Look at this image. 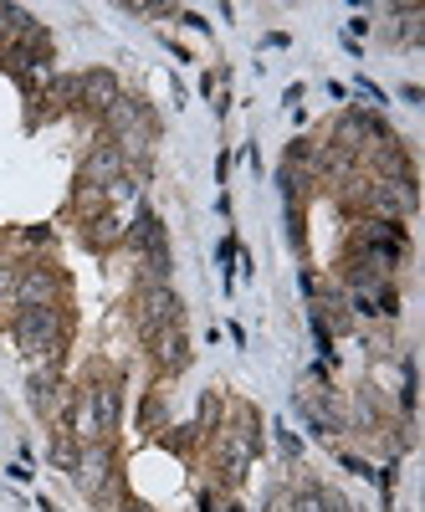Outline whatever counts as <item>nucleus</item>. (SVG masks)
<instances>
[{
	"mask_svg": "<svg viewBox=\"0 0 425 512\" xmlns=\"http://www.w3.org/2000/svg\"><path fill=\"white\" fill-rule=\"evenodd\" d=\"M164 323H180V297L169 292V282L164 287H139V328H144V338Z\"/></svg>",
	"mask_w": 425,
	"mask_h": 512,
	"instance_id": "obj_6",
	"label": "nucleus"
},
{
	"mask_svg": "<svg viewBox=\"0 0 425 512\" xmlns=\"http://www.w3.org/2000/svg\"><path fill=\"white\" fill-rule=\"evenodd\" d=\"M88 405H93V420H98V436H108V431H118V384H88Z\"/></svg>",
	"mask_w": 425,
	"mask_h": 512,
	"instance_id": "obj_11",
	"label": "nucleus"
},
{
	"mask_svg": "<svg viewBox=\"0 0 425 512\" xmlns=\"http://www.w3.org/2000/svg\"><path fill=\"white\" fill-rule=\"evenodd\" d=\"M277 441H282V456H287V461L303 456V446H297V436H292V431H277Z\"/></svg>",
	"mask_w": 425,
	"mask_h": 512,
	"instance_id": "obj_20",
	"label": "nucleus"
},
{
	"mask_svg": "<svg viewBox=\"0 0 425 512\" xmlns=\"http://www.w3.org/2000/svg\"><path fill=\"white\" fill-rule=\"evenodd\" d=\"M72 482H77V492L82 497H103L108 487H113V451L103 446V441H88L77 451V466H72Z\"/></svg>",
	"mask_w": 425,
	"mask_h": 512,
	"instance_id": "obj_3",
	"label": "nucleus"
},
{
	"mask_svg": "<svg viewBox=\"0 0 425 512\" xmlns=\"http://www.w3.org/2000/svg\"><path fill=\"white\" fill-rule=\"evenodd\" d=\"M113 241H123V226H118V216H98V221H88V246L108 251Z\"/></svg>",
	"mask_w": 425,
	"mask_h": 512,
	"instance_id": "obj_16",
	"label": "nucleus"
},
{
	"mask_svg": "<svg viewBox=\"0 0 425 512\" xmlns=\"http://www.w3.org/2000/svg\"><path fill=\"white\" fill-rule=\"evenodd\" d=\"M26 400H31V410H36L41 420H62V410H67V390H62V379H57V369H52V364L31 374Z\"/></svg>",
	"mask_w": 425,
	"mask_h": 512,
	"instance_id": "obj_5",
	"label": "nucleus"
},
{
	"mask_svg": "<svg viewBox=\"0 0 425 512\" xmlns=\"http://www.w3.org/2000/svg\"><path fill=\"white\" fill-rule=\"evenodd\" d=\"M139 113H144V103L139 98H118L108 113H103V123H108V134H123L129 123H139Z\"/></svg>",
	"mask_w": 425,
	"mask_h": 512,
	"instance_id": "obj_14",
	"label": "nucleus"
},
{
	"mask_svg": "<svg viewBox=\"0 0 425 512\" xmlns=\"http://www.w3.org/2000/svg\"><path fill=\"white\" fill-rule=\"evenodd\" d=\"M11 292H16V267L0 262V297H11Z\"/></svg>",
	"mask_w": 425,
	"mask_h": 512,
	"instance_id": "obj_21",
	"label": "nucleus"
},
{
	"mask_svg": "<svg viewBox=\"0 0 425 512\" xmlns=\"http://www.w3.org/2000/svg\"><path fill=\"white\" fill-rule=\"evenodd\" d=\"M11 333H16V349L26 359H57V349H62V313L57 308H21Z\"/></svg>",
	"mask_w": 425,
	"mask_h": 512,
	"instance_id": "obj_1",
	"label": "nucleus"
},
{
	"mask_svg": "<svg viewBox=\"0 0 425 512\" xmlns=\"http://www.w3.org/2000/svg\"><path fill=\"white\" fill-rule=\"evenodd\" d=\"M129 241H134L139 256H144V251H169V241H164V221L154 216V210H139V221H134Z\"/></svg>",
	"mask_w": 425,
	"mask_h": 512,
	"instance_id": "obj_12",
	"label": "nucleus"
},
{
	"mask_svg": "<svg viewBox=\"0 0 425 512\" xmlns=\"http://www.w3.org/2000/svg\"><path fill=\"white\" fill-rule=\"evenodd\" d=\"M52 461L62 466V472H72V466H77V446L67 436H52Z\"/></svg>",
	"mask_w": 425,
	"mask_h": 512,
	"instance_id": "obj_18",
	"label": "nucleus"
},
{
	"mask_svg": "<svg viewBox=\"0 0 425 512\" xmlns=\"http://www.w3.org/2000/svg\"><path fill=\"white\" fill-rule=\"evenodd\" d=\"M118 77L108 67H93V72H77V108H93V113H108L118 103Z\"/></svg>",
	"mask_w": 425,
	"mask_h": 512,
	"instance_id": "obj_7",
	"label": "nucleus"
},
{
	"mask_svg": "<svg viewBox=\"0 0 425 512\" xmlns=\"http://www.w3.org/2000/svg\"><path fill=\"white\" fill-rule=\"evenodd\" d=\"M338 144H344V149H369L374 144V123L359 118V113H349L344 123H338Z\"/></svg>",
	"mask_w": 425,
	"mask_h": 512,
	"instance_id": "obj_13",
	"label": "nucleus"
},
{
	"mask_svg": "<svg viewBox=\"0 0 425 512\" xmlns=\"http://www.w3.org/2000/svg\"><path fill=\"white\" fill-rule=\"evenodd\" d=\"M149 349H154V364H159L164 374H180V369L190 364V344H185V328H180V323L154 328V333H149Z\"/></svg>",
	"mask_w": 425,
	"mask_h": 512,
	"instance_id": "obj_8",
	"label": "nucleus"
},
{
	"mask_svg": "<svg viewBox=\"0 0 425 512\" xmlns=\"http://www.w3.org/2000/svg\"><path fill=\"white\" fill-rule=\"evenodd\" d=\"M216 415H221V400L205 395V400H200V425H216Z\"/></svg>",
	"mask_w": 425,
	"mask_h": 512,
	"instance_id": "obj_19",
	"label": "nucleus"
},
{
	"mask_svg": "<svg viewBox=\"0 0 425 512\" xmlns=\"http://www.w3.org/2000/svg\"><path fill=\"white\" fill-rule=\"evenodd\" d=\"M354 246L385 251L390 262H400V256H405V231H400L395 221H364V226H359V241H354Z\"/></svg>",
	"mask_w": 425,
	"mask_h": 512,
	"instance_id": "obj_10",
	"label": "nucleus"
},
{
	"mask_svg": "<svg viewBox=\"0 0 425 512\" xmlns=\"http://www.w3.org/2000/svg\"><path fill=\"white\" fill-rule=\"evenodd\" d=\"M123 175H129V164H123V154L113 144H98L88 159H82V185H93V190H108Z\"/></svg>",
	"mask_w": 425,
	"mask_h": 512,
	"instance_id": "obj_9",
	"label": "nucleus"
},
{
	"mask_svg": "<svg viewBox=\"0 0 425 512\" xmlns=\"http://www.w3.org/2000/svg\"><path fill=\"white\" fill-rule=\"evenodd\" d=\"M57 292H62V282H57V272L52 267H26V272H16V308H57Z\"/></svg>",
	"mask_w": 425,
	"mask_h": 512,
	"instance_id": "obj_4",
	"label": "nucleus"
},
{
	"mask_svg": "<svg viewBox=\"0 0 425 512\" xmlns=\"http://www.w3.org/2000/svg\"><path fill=\"white\" fill-rule=\"evenodd\" d=\"M52 108H77V77H47V88H41Z\"/></svg>",
	"mask_w": 425,
	"mask_h": 512,
	"instance_id": "obj_15",
	"label": "nucleus"
},
{
	"mask_svg": "<svg viewBox=\"0 0 425 512\" xmlns=\"http://www.w3.org/2000/svg\"><path fill=\"white\" fill-rule=\"evenodd\" d=\"M292 512H328V497L313 492V487H303V492L292 497Z\"/></svg>",
	"mask_w": 425,
	"mask_h": 512,
	"instance_id": "obj_17",
	"label": "nucleus"
},
{
	"mask_svg": "<svg viewBox=\"0 0 425 512\" xmlns=\"http://www.w3.org/2000/svg\"><path fill=\"white\" fill-rule=\"evenodd\" d=\"M226 512H241V507H226Z\"/></svg>",
	"mask_w": 425,
	"mask_h": 512,
	"instance_id": "obj_22",
	"label": "nucleus"
},
{
	"mask_svg": "<svg viewBox=\"0 0 425 512\" xmlns=\"http://www.w3.org/2000/svg\"><path fill=\"white\" fill-rule=\"evenodd\" d=\"M257 446H262V431H257V420H251V415H241L231 431H221V461H226V482L231 487L246 477V466H251V456H257Z\"/></svg>",
	"mask_w": 425,
	"mask_h": 512,
	"instance_id": "obj_2",
	"label": "nucleus"
}]
</instances>
